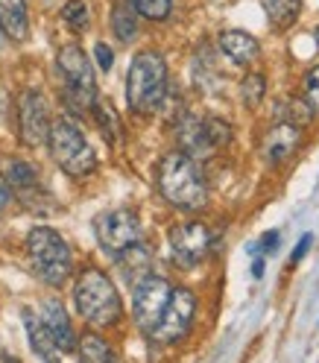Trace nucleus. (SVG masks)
I'll return each mask as SVG.
<instances>
[{
    "instance_id": "nucleus-1",
    "label": "nucleus",
    "mask_w": 319,
    "mask_h": 363,
    "mask_svg": "<svg viewBox=\"0 0 319 363\" xmlns=\"http://www.w3.org/2000/svg\"><path fill=\"white\" fill-rule=\"evenodd\" d=\"M158 191L181 211H199L208 206V185L202 179L196 158L188 152H167L158 164Z\"/></svg>"
},
{
    "instance_id": "nucleus-2",
    "label": "nucleus",
    "mask_w": 319,
    "mask_h": 363,
    "mask_svg": "<svg viewBox=\"0 0 319 363\" xmlns=\"http://www.w3.org/2000/svg\"><path fill=\"white\" fill-rule=\"evenodd\" d=\"M74 305L91 328H111L123 316V302L115 281L97 267H88L79 272L74 287Z\"/></svg>"
},
{
    "instance_id": "nucleus-3",
    "label": "nucleus",
    "mask_w": 319,
    "mask_h": 363,
    "mask_svg": "<svg viewBox=\"0 0 319 363\" xmlns=\"http://www.w3.org/2000/svg\"><path fill=\"white\" fill-rule=\"evenodd\" d=\"M167 100V62L162 53L144 50L132 59L126 74V103L135 115H150Z\"/></svg>"
},
{
    "instance_id": "nucleus-4",
    "label": "nucleus",
    "mask_w": 319,
    "mask_h": 363,
    "mask_svg": "<svg viewBox=\"0 0 319 363\" xmlns=\"http://www.w3.org/2000/svg\"><path fill=\"white\" fill-rule=\"evenodd\" d=\"M27 255L30 264L35 269V276L50 284V287H62L74 272V255L71 246L65 243V238L56 229L47 225H38L27 235Z\"/></svg>"
},
{
    "instance_id": "nucleus-5",
    "label": "nucleus",
    "mask_w": 319,
    "mask_h": 363,
    "mask_svg": "<svg viewBox=\"0 0 319 363\" xmlns=\"http://www.w3.org/2000/svg\"><path fill=\"white\" fill-rule=\"evenodd\" d=\"M59 74L65 82V100L77 115H85V111H94L100 91H97V77L94 67H91L88 56L82 53L79 44H65L59 50Z\"/></svg>"
},
{
    "instance_id": "nucleus-6",
    "label": "nucleus",
    "mask_w": 319,
    "mask_h": 363,
    "mask_svg": "<svg viewBox=\"0 0 319 363\" xmlns=\"http://www.w3.org/2000/svg\"><path fill=\"white\" fill-rule=\"evenodd\" d=\"M50 152L56 158V164L74 179H82L88 173L97 170V152L88 144L82 129L71 118H56L50 123Z\"/></svg>"
},
{
    "instance_id": "nucleus-7",
    "label": "nucleus",
    "mask_w": 319,
    "mask_h": 363,
    "mask_svg": "<svg viewBox=\"0 0 319 363\" xmlns=\"http://www.w3.org/2000/svg\"><path fill=\"white\" fill-rule=\"evenodd\" d=\"M176 138L181 144V152L196 158V155H208L211 150L229 144L232 141V126L223 123L220 118L181 115L179 123H176Z\"/></svg>"
},
{
    "instance_id": "nucleus-8",
    "label": "nucleus",
    "mask_w": 319,
    "mask_h": 363,
    "mask_svg": "<svg viewBox=\"0 0 319 363\" xmlns=\"http://www.w3.org/2000/svg\"><path fill=\"white\" fill-rule=\"evenodd\" d=\"M170 293H173V284L162 276H152V272L132 284V316H135V325L147 337L152 334L158 320H162V313L170 302Z\"/></svg>"
},
{
    "instance_id": "nucleus-9",
    "label": "nucleus",
    "mask_w": 319,
    "mask_h": 363,
    "mask_svg": "<svg viewBox=\"0 0 319 363\" xmlns=\"http://www.w3.org/2000/svg\"><path fill=\"white\" fill-rule=\"evenodd\" d=\"M94 235L106 252L121 255L126 246L141 240V220L135 211H126V208L103 211L94 217Z\"/></svg>"
},
{
    "instance_id": "nucleus-10",
    "label": "nucleus",
    "mask_w": 319,
    "mask_h": 363,
    "mask_svg": "<svg viewBox=\"0 0 319 363\" xmlns=\"http://www.w3.org/2000/svg\"><path fill=\"white\" fill-rule=\"evenodd\" d=\"M194 313H196V296L188 287H173L170 302L162 313V320H158V325L152 328L150 340H155V343H176V340H181L191 331Z\"/></svg>"
},
{
    "instance_id": "nucleus-11",
    "label": "nucleus",
    "mask_w": 319,
    "mask_h": 363,
    "mask_svg": "<svg viewBox=\"0 0 319 363\" xmlns=\"http://www.w3.org/2000/svg\"><path fill=\"white\" fill-rule=\"evenodd\" d=\"M4 179H6V185L9 191L24 202V206L33 211V214H47L50 206H53V199L47 196V191L41 188V182H38V173L30 162H21V158H12V162L4 164Z\"/></svg>"
},
{
    "instance_id": "nucleus-12",
    "label": "nucleus",
    "mask_w": 319,
    "mask_h": 363,
    "mask_svg": "<svg viewBox=\"0 0 319 363\" xmlns=\"http://www.w3.org/2000/svg\"><path fill=\"white\" fill-rule=\"evenodd\" d=\"M208 249H211V232L205 229L202 223L188 220V223H179L170 229V252L181 269H191L199 261H205Z\"/></svg>"
},
{
    "instance_id": "nucleus-13",
    "label": "nucleus",
    "mask_w": 319,
    "mask_h": 363,
    "mask_svg": "<svg viewBox=\"0 0 319 363\" xmlns=\"http://www.w3.org/2000/svg\"><path fill=\"white\" fill-rule=\"evenodd\" d=\"M50 108L38 91H24L18 97V129H21V141L27 147H41L47 144L50 135Z\"/></svg>"
},
{
    "instance_id": "nucleus-14",
    "label": "nucleus",
    "mask_w": 319,
    "mask_h": 363,
    "mask_svg": "<svg viewBox=\"0 0 319 363\" xmlns=\"http://www.w3.org/2000/svg\"><path fill=\"white\" fill-rule=\"evenodd\" d=\"M302 144V126L279 121L264 138V158L269 164H284Z\"/></svg>"
},
{
    "instance_id": "nucleus-15",
    "label": "nucleus",
    "mask_w": 319,
    "mask_h": 363,
    "mask_svg": "<svg viewBox=\"0 0 319 363\" xmlns=\"http://www.w3.org/2000/svg\"><path fill=\"white\" fill-rule=\"evenodd\" d=\"M38 320L44 323L47 334L53 337V343H56V349H59V352H74V346H77V334H74L71 316H67V311L62 308V302L47 299V302L41 305Z\"/></svg>"
},
{
    "instance_id": "nucleus-16",
    "label": "nucleus",
    "mask_w": 319,
    "mask_h": 363,
    "mask_svg": "<svg viewBox=\"0 0 319 363\" xmlns=\"http://www.w3.org/2000/svg\"><path fill=\"white\" fill-rule=\"evenodd\" d=\"M217 48H220V53L229 56L235 65H252L258 59V53H261L258 38L243 33V30H225V33H220Z\"/></svg>"
},
{
    "instance_id": "nucleus-17",
    "label": "nucleus",
    "mask_w": 319,
    "mask_h": 363,
    "mask_svg": "<svg viewBox=\"0 0 319 363\" xmlns=\"http://www.w3.org/2000/svg\"><path fill=\"white\" fill-rule=\"evenodd\" d=\"M0 30L12 41H24L30 35V12L24 0H0Z\"/></svg>"
},
{
    "instance_id": "nucleus-18",
    "label": "nucleus",
    "mask_w": 319,
    "mask_h": 363,
    "mask_svg": "<svg viewBox=\"0 0 319 363\" xmlns=\"http://www.w3.org/2000/svg\"><path fill=\"white\" fill-rule=\"evenodd\" d=\"M118 264L123 269V276L135 284L138 279H144V276H150V272H152V249L138 240V243L126 246L123 252L118 255Z\"/></svg>"
},
{
    "instance_id": "nucleus-19",
    "label": "nucleus",
    "mask_w": 319,
    "mask_h": 363,
    "mask_svg": "<svg viewBox=\"0 0 319 363\" xmlns=\"http://www.w3.org/2000/svg\"><path fill=\"white\" fill-rule=\"evenodd\" d=\"M24 328H27V337H30L33 352H35L44 363H59V349H56V343H53V337L47 334V328H44V323L38 320V313L24 311Z\"/></svg>"
},
{
    "instance_id": "nucleus-20",
    "label": "nucleus",
    "mask_w": 319,
    "mask_h": 363,
    "mask_svg": "<svg viewBox=\"0 0 319 363\" xmlns=\"http://www.w3.org/2000/svg\"><path fill=\"white\" fill-rule=\"evenodd\" d=\"M111 30H115L121 44H129L138 35V12H135L132 0H115L111 6Z\"/></svg>"
},
{
    "instance_id": "nucleus-21",
    "label": "nucleus",
    "mask_w": 319,
    "mask_h": 363,
    "mask_svg": "<svg viewBox=\"0 0 319 363\" xmlns=\"http://www.w3.org/2000/svg\"><path fill=\"white\" fill-rule=\"evenodd\" d=\"M261 6L269 18V24L276 30H287L299 21L302 12V0H261Z\"/></svg>"
},
{
    "instance_id": "nucleus-22",
    "label": "nucleus",
    "mask_w": 319,
    "mask_h": 363,
    "mask_svg": "<svg viewBox=\"0 0 319 363\" xmlns=\"http://www.w3.org/2000/svg\"><path fill=\"white\" fill-rule=\"evenodd\" d=\"M79 363H115V352L100 334H85L79 340Z\"/></svg>"
},
{
    "instance_id": "nucleus-23",
    "label": "nucleus",
    "mask_w": 319,
    "mask_h": 363,
    "mask_svg": "<svg viewBox=\"0 0 319 363\" xmlns=\"http://www.w3.org/2000/svg\"><path fill=\"white\" fill-rule=\"evenodd\" d=\"M264 94H267V79H264V74H246V79L240 82V97H243V103H246L249 108H258L261 100H264Z\"/></svg>"
},
{
    "instance_id": "nucleus-24",
    "label": "nucleus",
    "mask_w": 319,
    "mask_h": 363,
    "mask_svg": "<svg viewBox=\"0 0 319 363\" xmlns=\"http://www.w3.org/2000/svg\"><path fill=\"white\" fill-rule=\"evenodd\" d=\"M310 118H313V108H310L305 100H284V103L279 106V121L305 126V123H310Z\"/></svg>"
},
{
    "instance_id": "nucleus-25",
    "label": "nucleus",
    "mask_w": 319,
    "mask_h": 363,
    "mask_svg": "<svg viewBox=\"0 0 319 363\" xmlns=\"http://www.w3.org/2000/svg\"><path fill=\"white\" fill-rule=\"evenodd\" d=\"M62 21L74 33H85L88 30V6H85V0H67V4L62 6Z\"/></svg>"
},
{
    "instance_id": "nucleus-26",
    "label": "nucleus",
    "mask_w": 319,
    "mask_h": 363,
    "mask_svg": "<svg viewBox=\"0 0 319 363\" xmlns=\"http://www.w3.org/2000/svg\"><path fill=\"white\" fill-rule=\"evenodd\" d=\"M132 6H135V12L150 21H164L173 9V0H132Z\"/></svg>"
},
{
    "instance_id": "nucleus-27",
    "label": "nucleus",
    "mask_w": 319,
    "mask_h": 363,
    "mask_svg": "<svg viewBox=\"0 0 319 363\" xmlns=\"http://www.w3.org/2000/svg\"><path fill=\"white\" fill-rule=\"evenodd\" d=\"M302 91H305V97H302V100H305L313 111H319V65H313L310 71H308Z\"/></svg>"
},
{
    "instance_id": "nucleus-28",
    "label": "nucleus",
    "mask_w": 319,
    "mask_h": 363,
    "mask_svg": "<svg viewBox=\"0 0 319 363\" xmlns=\"http://www.w3.org/2000/svg\"><path fill=\"white\" fill-rule=\"evenodd\" d=\"M94 56H97L100 71H111V65H115V53H111L108 44H97V48H94Z\"/></svg>"
},
{
    "instance_id": "nucleus-29",
    "label": "nucleus",
    "mask_w": 319,
    "mask_h": 363,
    "mask_svg": "<svg viewBox=\"0 0 319 363\" xmlns=\"http://www.w3.org/2000/svg\"><path fill=\"white\" fill-rule=\"evenodd\" d=\"M310 240H313L310 235H302V240H299V243H296V249H293V255H290V261H293V264H299V261L305 258V252H308V249H310Z\"/></svg>"
},
{
    "instance_id": "nucleus-30",
    "label": "nucleus",
    "mask_w": 319,
    "mask_h": 363,
    "mask_svg": "<svg viewBox=\"0 0 319 363\" xmlns=\"http://www.w3.org/2000/svg\"><path fill=\"white\" fill-rule=\"evenodd\" d=\"M261 246L267 249V252H272V249H279V232H267L261 238Z\"/></svg>"
},
{
    "instance_id": "nucleus-31",
    "label": "nucleus",
    "mask_w": 319,
    "mask_h": 363,
    "mask_svg": "<svg viewBox=\"0 0 319 363\" xmlns=\"http://www.w3.org/2000/svg\"><path fill=\"white\" fill-rule=\"evenodd\" d=\"M252 276H255V279L264 276V258H255V264H252Z\"/></svg>"
},
{
    "instance_id": "nucleus-32",
    "label": "nucleus",
    "mask_w": 319,
    "mask_h": 363,
    "mask_svg": "<svg viewBox=\"0 0 319 363\" xmlns=\"http://www.w3.org/2000/svg\"><path fill=\"white\" fill-rule=\"evenodd\" d=\"M316 44H319V30H316Z\"/></svg>"
}]
</instances>
